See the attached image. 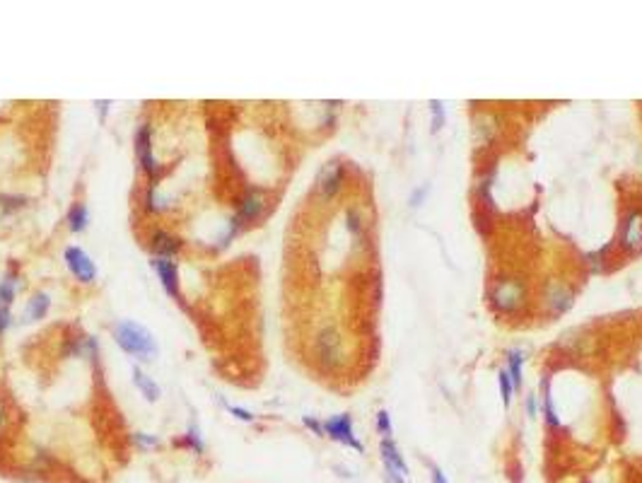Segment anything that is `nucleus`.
I'll return each instance as SVG.
<instances>
[{
  "mask_svg": "<svg viewBox=\"0 0 642 483\" xmlns=\"http://www.w3.org/2000/svg\"><path fill=\"white\" fill-rule=\"evenodd\" d=\"M522 353H509V358H507V372H509V377H512V384H514V389L522 384Z\"/></svg>",
  "mask_w": 642,
  "mask_h": 483,
  "instance_id": "nucleus-17",
  "label": "nucleus"
},
{
  "mask_svg": "<svg viewBox=\"0 0 642 483\" xmlns=\"http://www.w3.org/2000/svg\"><path fill=\"white\" fill-rule=\"evenodd\" d=\"M133 382H135V387L143 392V397L148 399V401H158L160 399V387L153 382V377H148L140 368H133Z\"/></svg>",
  "mask_w": 642,
  "mask_h": 483,
  "instance_id": "nucleus-15",
  "label": "nucleus"
},
{
  "mask_svg": "<svg viewBox=\"0 0 642 483\" xmlns=\"http://www.w3.org/2000/svg\"><path fill=\"white\" fill-rule=\"evenodd\" d=\"M87 206L85 203H75L68 213V225H70L73 232H82L87 227Z\"/></svg>",
  "mask_w": 642,
  "mask_h": 483,
  "instance_id": "nucleus-16",
  "label": "nucleus"
},
{
  "mask_svg": "<svg viewBox=\"0 0 642 483\" xmlns=\"http://www.w3.org/2000/svg\"><path fill=\"white\" fill-rule=\"evenodd\" d=\"M498 379H500V394H502V404H504V406H509V401H512V394H514L512 377H509L507 370H500Z\"/></svg>",
  "mask_w": 642,
  "mask_h": 483,
  "instance_id": "nucleus-19",
  "label": "nucleus"
},
{
  "mask_svg": "<svg viewBox=\"0 0 642 483\" xmlns=\"http://www.w3.org/2000/svg\"><path fill=\"white\" fill-rule=\"evenodd\" d=\"M8 324H10V312L5 305H0V334L8 329Z\"/></svg>",
  "mask_w": 642,
  "mask_h": 483,
  "instance_id": "nucleus-25",
  "label": "nucleus"
},
{
  "mask_svg": "<svg viewBox=\"0 0 642 483\" xmlns=\"http://www.w3.org/2000/svg\"><path fill=\"white\" fill-rule=\"evenodd\" d=\"M317 193L321 198H333L343 187V164L341 162H326L317 174Z\"/></svg>",
  "mask_w": 642,
  "mask_h": 483,
  "instance_id": "nucleus-4",
  "label": "nucleus"
},
{
  "mask_svg": "<svg viewBox=\"0 0 642 483\" xmlns=\"http://www.w3.org/2000/svg\"><path fill=\"white\" fill-rule=\"evenodd\" d=\"M317 353H319L321 363L328 365V368H333V365H341L343 343H341V336H338L336 329L326 326V329L319 331V336H317Z\"/></svg>",
  "mask_w": 642,
  "mask_h": 483,
  "instance_id": "nucleus-3",
  "label": "nucleus"
},
{
  "mask_svg": "<svg viewBox=\"0 0 642 483\" xmlns=\"http://www.w3.org/2000/svg\"><path fill=\"white\" fill-rule=\"evenodd\" d=\"M15 290H17L15 276H5L3 281H0V305L10 307V302L15 300Z\"/></svg>",
  "mask_w": 642,
  "mask_h": 483,
  "instance_id": "nucleus-18",
  "label": "nucleus"
},
{
  "mask_svg": "<svg viewBox=\"0 0 642 483\" xmlns=\"http://www.w3.org/2000/svg\"><path fill=\"white\" fill-rule=\"evenodd\" d=\"M430 111H433V131L437 133V131L444 126V106H442V102H440V100L430 102Z\"/></svg>",
  "mask_w": 642,
  "mask_h": 483,
  "instance_id": "nucleus-20",
  "label": "nucleus"
},
{
  "mask_svg": "<svg viewBox=\"0 0 642 483\" xmlns=\"http://www.w3.org/2000/svg\"><path fill=\"white\" fill-rule=\"evenodd\" d=\"M543 416H546V421L551 423V426H560L556 408H553V401H551V397H548V389L543 392Z\"/></svg>",
  "mask_w": 642,
  "mask_h": 483,
  "instance_id": "nucleus-22",
  "label": "nucleus"
},
{
  "mask_svg": "<svg viewBox=\"0 0 642 483\" xmlns=\"http://www.w3.org/2000/svg\"><path fill=\"white\" fill-rule=\"evenodd\" d=\"M114 339L121 348L129 355H135L140 360H153L158 355V343H155L153 334L145 326L135 324V321L126 319L114 326Z\"/></svg>",
  "mask_w": 642,
  "mask_h": 483,
  "instance_id": "nucleus-1",
  "label": "nucleus"
},
{
  "mask_svg": "<svg viewBox=\"0 0 642 483\" xmlns=\"http://www.w3.org/2000/svg\"><path fill=\"white\" fill-rule=\"evenodd\" d=\"M263 213V193L261 191H249L247 196L242 198V203H239V216L237 220H256L258 216Z\"/></svg>",
  "mask_w": 642,
  "mask_h": 483,
  "instance_id": "nucleus-10",
  "label": "nucleus"
},
{
  "mask_svg": "<svg viewBox=\"0 0 642 483\" xmlns=\"http://www.w3.org/2000/svg\"><path fill=\"white\" fill-rule=\"evenodd\" d=\"M623 244L628 249H640L642 247V216L640 213H630L623 227Z\"/></svg>",
  "mask_w": 642,
  "mask_h": 483,
  "instance_id": "nucleus-12",
  "label": "nucleus"
},
{
  "mask_svg": "<svg viewBox=\"0 0 642 483\" xmlns=\"http://www.w3.org/2000/svg\"><path fill=\"white\" fill-rule=\"evenodd\" d=\"M323 433H326L328 437H333V440L343 442V445H348V447H355L357 452H362V442L355 437V433H352V421L346 413L328 418V421L323 423Z\"/></svg>",
  "mask_w": 642,
  "mask_h": 483,
  "instance_id": "nucleus-5",
  "label": "nucleus"
},
{
  "mask_svg": "<svg viewBox=\"0 0 642 483\" xmlns=\"http://www.w3.org/2000/svg\"><path fill=\"white\" fill-rule=\"evenodd\" d=\"M135 150H138V158L140 162H143L145 172H158V162H155V155H153V131H150V126H143V129L138 131V135H135Z\"/></svg>",
  "mask_w": 642,
  "mask_h": 483,
  "instance_id": "nucleus-9",
  "label": "nucleus"
},
{
  "mask_svg": "<svg viewBox=\"0 0 642 483\" xmlns=\"http://www.w3.org/2000/svg\"><path fill=\"white\" fill-rule=\"evenodd\" d=\"M305 426H307V428H312V430H314L317 435H323V426H319V423H317L314 418H310V416H307V418H305Z\"/></svg>",
  "mask_w": 642,
  "mask_h": 483,
  "instance_id": "nucleus-26",
  "label": "nucleus"
},
{
  "mask_svg": "<svg viewBox=\"0 0 642 483\" xmlns=\"http://www.w3.org/2000/svg\"><path fill=\"white\" fill-rule=\"evenodd\" d=\"M0 423H3V408H0Z\"/></svg>",
  "mask_w": 642,
  "mask_h": 483,
  "instance_id": "nucleus-30",
  "label": "nucleus"
},
{
  "mask_svg": "<svg viewBox=\"0 0 642 483\" xmlns=\"http://www.w3.org/2000/svg\"><path fill=\"white\" fill-rule=\"evenodd\" d=\"M179 247H181V242L176 240L174 235H169V232L160 230V232H155V235H153V249L158 252V256L169 258L171 254L179 252Z\"/></svg>",
  "mask_w": 642,
  "mask_h": 483,
  "instance_id": "nucleus-13",
  "label": "nucleus"
},
{
  "mask_svg": "<svg viewBox=\"0 0 642 483\" xmlns=\"http://www.w3.org/2000/svg\"><path fill=\"white\" fill-rule=\"evenodd\" d=\"M229 411L237 413V418H242V421H252V418H254L249 411H244V408H237V406H229Z\"/></svg>",
  "mask_w": 642,
  "mask_h": 483,
  "instance_id": "nucleus-27",
  "label": "nucleus"
},
{
  "mask_svg": "<svg viewBox=\"0 0 642 483\" xmlns=\"http://www.w3.org/2000/svg\"><path fill=\"white\" fill-rule=\"evenodd\" d=\"M381 452V462H384V471H386V483H406V476H408V466H406L404 457H401L399 447L391 442V437H384L379 445Z\"/></svg>",
  "mask_w": 642,
  "mask_h": 483,
  "instance_id": "nucleus-2",
  "label": "nucleus"
},
{
  "mask_svg": "<svg viewBox=\"0 0 642 483\" xmlns=\"http://www.w3.org/2000/svg\"><path fill=\"white\" fill-rule=\"evenodd\" d=\"M524 295V287L519 281H502L498 283V287L493 290V305L502 312H512L519 307Z\"/></svg>",
  "mask_w": 642,
  "mask_h": 483,
  "instance_id": "nucleus-7",
  "label": "nucleus"
},
{
  "mask_svg": "<svg viewBox=\"0 0 642 483\" xmlns=\"http://www.w3.org/2000/svg\"><path fill=\"white\" fill-rule=\"evenodd\" d=\"M150 266L158 271L160 283L164 285V290L169 292L171 297L179 295V273H176V263L167 256H155L153 261H150Z\"/></svg>",
  "mask_w": 642,
  "mask_h": 483,
  "instance_id": "nucleus-8",
  "label": "nucleus"
},
{
  "mask_svg": "<svg viewBox=\"0 0 642 483\" xmlns=\"http://www.w3.org/2000/svg\"><path fill=\"white\" fill-rule=\"evenodd\" d=\"M189 442H193L196 452H203V442H200V435H198V430H196V426L189 428Z\"/></svg>",
  "mask_w": 642,
  "mask_h": 483,
  "instance_id": "nucleus-24",
  "label": "nucleus"
},
{
  "mask_svg": "<svg viewBox=\"0 0 642 483\" xmlns=\"http://www.w3.org/2000/svg\"><path fill=\"white\" fill-rule=\"evenodd\" d=\"M377 428H379V433L384 437L391 435V418H389V413H386V411L377 413Z\"/></svg>",
  "mask_w": 642,
  "mask_h": 483,
  "instance_id": "nucleus-23",
  "label": "nucleus"
},
{
  "mask_svg": "<svg viewBox=\"0 0 642 483\" xmlns=\"http://www.w3.org/2000/svg\"><path fill=\"white\" fill-rule=\"evenodd\" d=\"M546 305L551 307L553 314H563L572 307V292L565 285H553L546 295Z\"/></svg>",
  "mask_w": 642,
  "mask_h": 483,
  "instance_id": "nucleus-11",
  "label": "nucleus"
},
{
  "mask_svg": "<svg viewBox=\"0 0 642 483\" xmlns=\"http://www.w3.org/2000/svg\"><path fill=\"white\" fill-rule=\"evenodd\" d=\"M433 483H447V479H444V474H442V469H437V466H433Z\"/></svg>",
  "mask_w": 642,
  "mask_h": 483,
  "instance_id": "nucleus-28",
  "label": "nucleus"
},
{
  "mask_svg": "<svg viewBox=\"0 0 642 483\" xmlns=\"http://www.w3.org/2000/svg\"><path fill=\"white\" fill-rule=\"evenodd\" d=\"M425 191H428V189H425V187L420 189V191H415V196L410 198V203H413V206H418V201H420V198H423V193H425Z\"/></svg>",
  "mask_w": 642,
  "mask_h": 483,
  "instance_id": "nucleus-29",
  "label": "nucleus"
},
{
  "mask_svg": "<svg viewBox=\"0 0 642 483\" xmlns=\"http://www.w3.org/2000/svg\"><path fill=\"white\" fill-rule=\"evenodd\" d=\"M348 230H350V235L355 237V240H360L362 220H360V213H357L355 208H350V211H348Z\"/></svg>",
  "mask_w": 642,
  "mask_h": 483,
  "instance_id": "nucleus-21",
  "label": "nucleus"
},
{
  "mask_svg": "<svg viewBox=\"0 0 642 483\" xmlns=\"http://www.w3.org/2000/svg\"><path fill=\"white\" fill-rule=\"evenodd\" d=\"M48 305H51V300H48L46 292H37V295L27 302V307H24V319L27 321L41 319V316L48 312Z\"/></svg>",
  "mask_w": 642,
  "mask_h": 483,
  "instance_id": "nucleus-14",
  "label": "nucleus"
},
{
  "mask_svg": "<svg viewBox=\"0 0 642 483\" xmlns=\"http://www.w3.org/2000/svg\"><path fill=\"white\" fill-rule=\"evenodd\" d=\"M66 263L70 268V273L77 278L80 283H92L97 276V268L92 263V258L82 252L80 247H68L66 249Z\"/></svg>",
  "mask_w": 642,
  "mask_h": 483,
  "instance_id": "nucleus-6",
  "label": "nucleus"
}]
</instances>
